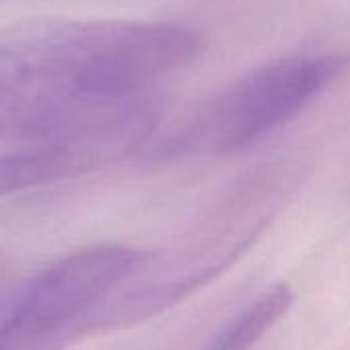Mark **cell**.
Here are the masks:
<instances>
[{
    "label": "cell",
    "instance_id": "cell-1",
    "mask_svg": "<svg viewBox=\"0 0 350 350\" xmlns=\"http://www.w3.org/2000/svg\"><path fill=\"white\" fill-rule=\"evenodd\" d=\"M293 187L285 164L242 176L178 242L164 252L150 250L144 265L68 332L66 342L142 324L191 297L260 238Z\"/></svg>",
    "mask_w": 350,
    "mask_h": 350
},
{
    "label": "cell",
    "instance_id": "cell-2",
    "mask_svg": "<svg viewBox=\"0 0 350 350\" xmlns=\"http://www.w3.org/2000/svg\"><path fill=\"white\" fill-rule=\"evenodd\" d=\"M0 43L51 68L94 94H139L191 68L203 35L191 27L150 21L31 18L0 33Z\"/></svg>",
    "mask_w": 350,
    "mask_h": 350
},
{
    "label": "cell",
    "instance_id": "cell-3",
    "mask_svg": "<svg viewBox=\"0 0 350 350\" xmlns=\"http://www.w3.org/2000/svg\"><path fill=\"white\" fill-rule=\"evenodd\" d=\"M349 64V55L338 51L265 62L195 107L150 154L162 162L244 152L297 117L347 72Z\"/></svg>",
    "mask_w": 350,
    "mask_h": 350
},
{
    "label": "cell",
    "instance_id": "cell-4",
    "mask_svg": "<svg viewBox=\"0 0 350 350\" xmlns=\"http://www.w3.org/2000/svg\"><path fill=\"white\" fill-rule=\"evenodd\" d=\"M129 244H94L59 258L21 285L0 324V349L59 347L68 332L148 258Z\"/></svg>",
    "mask_w": 350,
    "mask_h": 350
},
{
    "label": "cell",
    "instance_id": "cell-5",
    "mask_svg": "<svg viewBox=\"0 0 350 350\" xmlns=\"http://www.w3.org/2000/svg\"><path fill=\"white\" fill-rule=\"evenodd\" d=\"M86 94L31 55L0 43V142L57 144Z\"/></svg>",
    "mask_w": 350,
    "mask_h": 350
},
{
    "label": "cell",
    "instance_id": "cell-6",
    "mask_svg": "<svg viewBox=\"0 0 350 350\" xmlns=\"http://www.w3.org/2000/svg\"><path fill=\"white\" fill-rule=\"evenodd\" d=\"M295 301V293L287 283H279L258 295L248 308L232 318L224 328L213 334L209 349L240 350L254 345L267 330L287 316Z\"/></svg>",
    "mask_w": 350,
    "mask_h": 350
},
{
    "label": "cell",
    "instance_id": "cell-7",
    "mask_svg": "<svg viewBox=\"0 0 350 350\" xmlns=\"http://www.w3.org/2000/svg\"><path fill=\"white\" fill-rule=\"evenodd\" d=\"M74 176L72 166L47 148L0 156V197Z\"/></svg>",
    "mask_w": 350,
    "mask_h": 350
},
{
    "label": "cell",
    "instance_id": "cell-8",
    "mask_svg": "<svg viewBox=\"0 0 350 350\" xmlns=\"http://www.w3.org/2000/svg\"><path fill=\"white\" fill-rule=\"evenodd\" d=\"M21 285H16V279H14V269H12V262L0 254V324L12 304V297L16 293Z\"/></svg>",
    "mask_w": 350,
    "mask_h": 350
},
{
    "label": "cell",
    "instance_id": "cell-9",
    "mask_svg": "<svg viewBox=\"0 0 350 350\" xmlns=\"http://www.w3.org/2000/svg\"><path fill=\"white\" fill-rule=\"evenodd\" d=\"M4 2H10V0H0V4H4Z\"/></svg>",
    "mask_w": 350,
    "mask_h": 350
}]
</instances>
